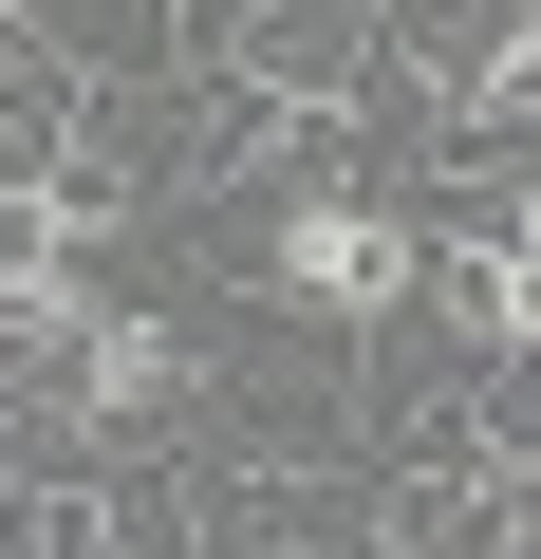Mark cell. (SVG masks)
I'll list each match as a JSON object with an SVG mask.
<instances>
[{"instance_id":"obj_1","label":"cell","mask_w":541,"mask_h":559,"mask_svg":"<svg viewBox=\"0 0 541 559\" xmlns=\"http://www.w3.org/2000/svg\"><path fill=\"white\" fill-rule=\"evenodd\" d=\"M411 280H430V224L374 205V187H281V205H261V299H299V318L374 336Z\"/></svg>"},{"instance_id":"obj_2","label":"cell","mask_w":541,"mask_h":559,"mask_svg":"<svg viewBox=\"0 0 541 559\" xmlns=\"http://www.w3.org/2000/svg\"><path fill=\"white\" fill-rule=\"evenodd\" d=\"M187 392H205V355H187V318H150V299H94V318H75V355H57L75 448H150Z\"/></svg>"},{"instance_id":"obj_3","label":"cell","mask_w":541,"mask_h":559,"mask_svg":"<svg viewBox=\"0 0 541 559\" xmlns=\"http://www.w3.org/2000/svg\"><path fill=\"white\" fill-rule=\"evenodd\" d=\"M430 280H448L467 355H522V318H541V280H522V205H485L467 242H430Z\"/></svg>"}]
</instances>
